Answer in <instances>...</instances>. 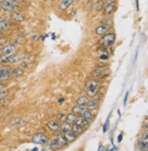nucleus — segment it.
Instances as JSON below:
<instances>
[{"label": "nucleus", "mask_w": 148, "mask_h": 151, "mask_svg": "<svg viewBox=\"0 0 148 151\" xmlns=\"http://www.w3.org/2000/svg\"><path fill=\"white\" fill-rule=\"evenodd\" d=\"M102 149H104V147H103L102 145H100L99 147H98V150H102Z\"/></svg>", "instance_id": "37998d69"}, {"label": "nucleus", "mask_w": 148, "mask_h": 151, "mask_svg": "<svg viewBox=\"0 0 148 151\" xmlns=\"http://www.w3.org/2000/svg\"><path fill=\"white\" fill-rule=\"evenodd\" d=\"M22 57L18 53H13L11 55H1L0 56V63L1 64H15L21 61Z\"/></svg>", "instance_id": "f03ea898"}, {"label": "nucleus", "mask_w": 148, "mask_h": 151, "mask_svg": "<svg viewBox=\"0 0 148 151\" xmlns=\"http://www.w3.org/2000/svg\"><path fill=\"white\" fill-rule=\"evenodd\" d=\"M49 147H50V148L53 149V150H57V149H59V148L62 147V146L60 145V143H59V141H58L57 137H54V138H53V139L51 140V141H50V144H49Z\"/></svg>", "instance_id": "dca6fc26"}, {"label": "nucleus", "mask_w": 148, "mask_h": 151, "mask_svg": "<svg viewBox=\"0 0 148 151\" xmlns=\"http://www.w3.org/2000/svg\"><path fill=\"white\" fill-rule=\"evenodd\" d=\"M16 2H18V3H24V2H26V0H16Z\"/></svg>", "instance_id": "58836bf2"}, {"label": "nucleus", "mask_w": 148, "mask_h": 151, "mask_svg": "<svg viewBox=\"0 0 148 151\" xmlns=\"http://www.w3.org/2000/svg\"><path fill=\"white\" fill-rule=\"evenodd\" d=\"M141 148L143 150H148V142L141 144Z\"/></svg>", "instance_id": "72a5a7b5"}, {"label": "nucleus", "mask_w": 148, "mask_h": 151, "mask_svg": "<svg viewBox=\"0 0 148 151\" xmlns=\"http://www.w3.org/2000/svg\"><path fill=\"white\" fill-rule=\"evenodd\" d=\"M115 38H116L115 34L110 32V33H108L107 35L102 36V37L98 40V45L100 47H110L115 42Z\"/></svg>", "instance_id": "7ed1b4c3"}, {"label": "nucleus", "mask_w": 148, "mask_h": 151, "mask_svg": "<svg viewBox=\"0 0 148 151\" xmlns=\"http://www.w3.org/2000/svg\"><path fill=\"white\" fill-rule=\"evenodd\" d=\"M77 105H79L81 106H86L88 103V99L84 96H79V98L77 99Z\"/></svg>", "instance_id": "4be33fe9"}, {"label": "nucleus", "mask_w": 148, "mask_h": 151, "mask_svg": "<svg viewBox=\"0 0 148 151\" xmlns=\"http://www.w3.org/2000/svg\"><path fill=\"white\" fill-rule=\"evenodd\" d=\"M146 142H148V129H147V131L144 134V136L142 137V139H141V144L146 143Z\"/></svg>", "instance_id": "2f4dec72"}, {"label": "nucleus", "mask_w": 148, "mask_h": 151, "mask_svg": "<svg viewBox=\"0 0 148 151\" xmlns=\"http://www.w3.org/2000/svg\"><path fill=\"white\" fill-rule=\"evenodd\" d=\"M122 139H123V135H122V134H120V135L118 136V142H119V143L122 141Z\"/></svg>", "instance_id": "4c0bfd02"}, {"label": "nucleus", "mask_w": 148, "mask_h": 151, "mask_svg": "<svg viewBox=\"0 0 148 151\" xmlns=\"http://www.w3.org/2000/svg\"><path fill=\"white\" fill-rule=\"evenodd\" d=\"M32 142L37 145H45L47 142V137L44 133H36L32 137Z\"/></svg>", "instance_id": "39448f33"}, {"label": "nucleus", "mask_w": 148, "mask_h": 151, "mask_svg": "<svg viewBox=\"0 0 148 151\" xmlns=\"http://www.w3.org/2000/svg\"><path fill=\"white\" fill-rule=\"evenodd\" d=\"M100 104V100L99 99H94V100H91V101H88L87 105L86 106L89 110H94L97 109L98 106Z\"/></svg>", "instance_id": "2eb2a0df"}, {"label": "nucleus", "mask_w": 148, "mask_h": 151, "mask_svg": "<svg viewBox=\"0 0 148 151\" xmlns=\"http://www.w3.org/2000/svg\"><path fill=\"white\" fill-rule=\"evenodd\" d=\"M136 10L139 11V0H136Z\"/></svg>", "instance_id": "e433bc0d"}, {"label": "nucleus", "mask_w": 148, "mask_h": 151, "mask_svg": "<svg viewBox=\"0 0 148 151\" xmlns=\"http://www.w3.org/2000/svg\"><path fill=\"white\" fill-rule=\"evenodd\" d=\"M8 94H9V92L7 90H0V100L6 98Z\"/></svg>", "instance_id": "c756f323"}, {"label": "nucleus", "mask_w": 148, "mask_h": 151, "mask_svg": "<svg viewBox=\"0 0 148 151\" xmlns=\"http://www.w3.org/2000/svg\"><path fill=\"white\" fill-rule=\"evenodd\" d=\"M73 2H74V0H62L57 6L58 11H60V12L66 11L68 7H70V6H72Z\"/></svg>", "instance_id": "9b49d317"}, {"label": "nucleus", "mask_w": 148, "mask_h": 151, "mask_svg": "<svg viewBox=\"0 0 148 151\" xmlns=\"http://www.w3.org/2000/svg\"><path fill=\"white\" fill-rule=\"evenodd\" d=\"M110 73H111L110 68L105 67H99L93 71V76L96 78H101L107 77V76L110 75Z\"/></svg>", "instance_id": "20e7f679"}, {"label": "nucleus", "mask_w": 148, "mask_h": 151, "mask_svg": "<svg viewBox=\"0 0 148 151\" xmlns=\"http://www.w3.org/2000/svg\"><path fill=\"white\" fill-rule=\"evenodd\" d=\"M116 0H105V2H104V5H107V4H111V3H115Z\"/></svg>", "instance_id": "c9c22d12"}, {"label": "nucleus", "mask_w": 148, "mask_h": 151, "mask_svg": "<svg viewBox=\"0 0 148 151\" xmlns=\"http://www.w3.org/2000/svg\"><path fill=\"white\" fill-rule=\"evenodd\" d=\"M10 78L9 74H5V73H0V82L2 81H6Z\"/></svg>", "instance_id": "c85d7f7f"}, {"label": "nucleus", "mask_w": 148, "mask_h": 151, "mask_svg": "<svg viewBox=\"0 0 148 151\" xmlns=\"http://www.w3.org/2000/svg\"><path fill=\"white\" fill-rule=\"evenodd\" d=\"M12 68H10L9 67L6 66L5 64L0 63V73H5V74H11Z\"/></svg>", "instance_id": "a878e982"}, {"label": "nucleus", "mask_w": 148, "mask_h": 151, "mask_svg": "<svg viewBox=\"0 0 148 151\" xmlns=\"http://www.w3.org/2000/svg\"><path fill=\"white\" fill-rule=\"evenodd\" d=\"M107 56H101V59H107Z\"/></svg>", "instance_id": "a19ab883"}, {"label": "nucleus", "mask_w": 148, "mask_h": 151, "mask_svg": "<svg viewBox=\"0 0 148 151\" xmlns=\"http://www.w3.org/2000/svg\"><path fill=\"white\" fill-rule=\"evenodd\" d=\"M64 101H65V99H64V98H63V99H60L58 102H59V103H62V102H64Z\"/></svg>", "instance_id": "79ce46f5"}, {"label": "nucleus", "mask_w": 148, "mask_h": 151, "mask_svg": "<svg viewBox=\"0 0 148 151\" xmlns=\"http://www.w3.org/2000/svg\"><path fill=\"white\" fill-rule=\"evenodd\" d=\"M0 8L6 12L17 11L18 5L16 0H0Z\"/></svg>", "instance_id": "f257e3e1"}, {"label": "nucleus", "mask_w": 148, "mask_h": 151, "mask_svg": "<svg viewBox=\"0 0 148 151\" xmlns=\"http://www.w3.org/2000/svg\"><path fill=\"white\" fill-rule=\"evenodd\" d=\"M71 130L78 136V135H80V134L83 133L84 129H83V127L82 126H80V125H78L77 123H74V124H72V129H71Z\"/></svg>", "instance_id": "aec40b11"}, {"label": "nucleus", "mask_w": 148, "mask_h": 151, "mask_svg": "<svg viewBox=\"0 0 148 151\" xmlns=\"http://www.w3.org/2000/svg\"><path fill=\"white\" fill-rule=\"evenodd\" d=\"M0 107H1V104H0Z\"/></svg>", "instance_id": "de8ad7c7"}, {"label": "nucleus", "mask_w": 148, "mask_h": 151, "mask_svg": "<svg viewBox=\"0 0 148 151\" xmlns=\"http://www.w3.org/2000/svg\"><path fill=\"white\" fill-rule=\"evenodd\" d=\"M66 114H64V113H60V114L57 115V119H58L60 122L66 121Z\"/></svg>", "instance_id": "7c9ffc66"}, {"label": "nucleus", "mask_w": 148, "mask_h": 151, "mask_svg": "<svg viewBox=\"0 0 148 151\" xmlns=\"http://www.w3.org/2000/svg\"><path fill=\"white\" fill-rule=\"evenodd\" d=\"M3 88H4V85L1 82H0V90H2Z\"/></svg>", "instance_id": "ea45409f"}, {"label": "nucleus", "mask_w": 148, "mask_h": 151, "mask_svg": "<svg viewBox=\"0 0 148 151\" xmlns=\"http://www.w3.org/2000/svg\"><path fill=\"white\" fill-rule=\"evenodd\" d=\"M80 115L83 116L84 118H86V119L88 121V123H91L94 120V116L91 113V110H89L87 106H83V109H82V111H81Z\"/></svg>", "instance_id": "9d476101"}, {"label": "nucleus", "mask_w": 148, "mask_h": 151, "mask_svg": "<svg viewBox=\"0 0 148 151\" xmlns=\"http://www.w3.org/2000/svg\"><path fill=\"white\" fill-rule=\"evenodd\" d=\"M108 127H109V117H107V121H105V123L104 124V127H103V131H104V133H105V132L107 131Z\"/></svg>", "instance_id": "473e14b6"}, {"label": "nucleus", "mask_w": 148, "mask_h": 151, "mask_svg": "<svg viewBox=\"0 0 148 151\" xmlns=\"http://www.w3.org/2000/svg\"><path fill=\"white\" fill-rule=\"evenodd\" d=\"M116 9V4L115 3H111V4H107L104 6V16L109 17L111 15H113V13L115 11Z\"/></svg>", "instance_id": "6e6552de"}, {"label": "nucleus", "mask_w": 148, "mask_h": 151, "mask_svg": "<svg viewBox=\"0 0 148 151\" xmlns=\"http://www.w3.org/2000/svg\"><path fill=\"white\" fill-rule=\"evenodd\" d=\"M127 98H128V92H126L125 96H124V106H126V102H127Z\"/></svg>", "instance_id": "f704fd0d"}, {"label": "nucleus", "mask_w": 148, "mask_h": 151, "mask_svg": "<svg viewBox=\"0 0 148 151\" xmlns=\"http://www.w3.org/2000/svg\"><path fill=\"white\" fill-rule=\"evenodd\" d=\"M24 74V70L21 69L19 68H16L14 69H12L11 71V74H10V76H12V77L14 78H18V77H21Z\"/></svg>", "instance_id": "412c9836"}, {"label": "nucleus", "mask_w": 148, "mask_h": 151, "mask_svg": "<svg viewBox=\"0 0 148 151\" xmlns=\"http://www.w3.org/2000/svg\"><path fill=\"white\" fill-rule=\"evenodd\" d=\"M82 109H83V106H81L79 105H77V106H74L72 107V111L74 113H76V114H80L81 111H82Z\"/></svg>", "instance_id": "cd10ccee"}, {"label": "nucleus", "mask_w": 148, "mask_h": 151, "mask_svg": "<svg viewBox=\"0 0 148 151\" xmlns=\"http://www.w3.org/2000/svg\"><path fill=\"white\" fill-rule=\"evenodd\" d=\"M0 45H1V41H0Z\"/></svg>", "instance_id": "49530a36"}, {"label": "nucleus", "mask_w": 148, "mask_h": 151, "mask_svg": "<svg viewBox=\"0 0 148 151\" xmlns=\"http://www.w3.org/2000/svg\"><path fill=\"white\" fill-rule=\"evenodd\" d=\"M56 137H57L58 141H59V143H60V145H61L62 147H65V146H66V145H67L68 141H67V139L66 138V137H65L64 133L61 134V135H58Z\"/></svg>", "instance_id": "b1692460"}, {"label": "nucleus", "mask_w": 148, "mask_h": 151, "mask_svg": "<svg viewBox=\"0 0 148 151\" xmlns=\"http://www.w3.org/2000/svg\"><path fill=\"white\" fill-rule=\"evenodd\" d=\"M14 22L13 21H9V20H0V31H4L10 29L13 27Z\"/></svg>", "instance_id": "ddd939ff"}, {"label": "nucleus", "mask_w": 148, "mask_h": 151, "mask_svg": "<svg viewBox=\"0 0 148 151\" xmlns=\"http://www.w3.org/2000/svg\"><path fill=\"white\" fill-rule=\"evenodd\" d=\"M101 25H104V26H107V27H113V20L112 19H102L101 21Z\"/></svg>", "instance_id": "bb28decb"}, {"label": "nucleus", "mask_w": 148, "mask_h": 151, "mask_svg": "<svg viewBox=\"0 0 148 151\" xmlns=\"http://www.w3.org/2000/svg\"><path fill=\"white\" fill-rule=\"evenodd\" d=\"M47 127L52 132H57L60 130V125L57 122L53 121V120H51L47 123Z\"/></svg>", "instance_id": "4468645a"}, {"label": "nucleus", "mask_w": 148, "mask_h": 151, "mask_svg": "<svg viewBox=\"0 0 148 151\" xmlns=\"http://www.w3.org/2000/svg\"><path fill=\"white\" fill-rule=\"evenodd\" d=\"M99 92V88H90V89H87V95L89 98H94V96H96Z\"/></svg>", "instance_id": "393cba45"}, {"label": "nucleus", "mask_w": 148, "mask_h": 151, "mask_svg": "<svg viewBox=\"0 0 148 151\" xmlns=\"http://www.w3.org/2000/svg\"><path fill=\"white\" fill-rule=\"evenodd\" d=\"M64 135H65V137H66V138L67 139V141H68V142H73V141H75V140L77 139V135L76 133H74L72 130L64 133Z\"/></svg>", "instance_id": "a211bd4d"}, {"label": "nucleus", "mask_w": 148, "mask_h": 151, "mask_svg": "<svg viewBox=\"0 0 148 151\" xmlns=\"http://www.w3.org/2000/svg\"><path fill=\"white\" fill-rule=\"evenodd\" d=\"M110 31H111V27L104 26V25H100L96 28V34L97 36L102 37V36H104V35L110 33Z\"/></svg>", "instance_id": "1a4fd4ad"}, {"label": "nucleus", "mask_w": 148, "mask_h": 151, "mask_svg": "<svg viewBox=\"0 0 148 151\" xmlns=\"http://www.w3.org/2000/svg\"><path fill=\"white\" fill-rule=\"evenodd\" d=\"M71 129H72V125L66 121H63L62 124L60 125V131L62 133H66L67 131H70Z\"/></svg>", "instance_id": "6ab92c4d"}, {"label": "nucleus", "mask_w": 148, "mask_h": 151, "mask_svg": "<svg viewBox=\"0 0 148 151\" xmlns=\"http://www.w3.org/2000/svg\"><path fill=\"white\" fill-rule=\"evenodd\" d=\"M100 85H101V82L97 79H88L84 83V88L87 89H90V88H98Z\"/></svg>", "instance_id": "f8f14e48"}, {"label": "nucleus", "mask_w": 148, "mask_h": 151, "mask_svg": "<svg viewBox=\"0 0 148 151\" xmlns=\"http://www.w3.org/2000/svg\"><path fill=\"white\" fill-rule=\"evenodd\" d=\"M26 17L23 14H21L17 11H15V12H12L11 13V20L13 21L14 23H16V24H20V23H23L25 21Z\"/></svg>", "instance_id": "0eeeda50"}, {"label": "nucleus", "mask_w": 148, "mask_h": 151, "mask_svg": "<svg viewBox=\"0 0 148 151\" xmlns=\"http://www.w3.org/2000/svg\"><path fill=\"white\" fill-rule=\"evenodd\" d=\"M77 117V114L74 113V112L69 113V114H67L66 116V122H67V123H69V124L72 125V124H74V123L76 122Z\"/></svg>", "instance_id": "f3484780"}, {"label": "nucleus", "mask_w": 148, "mask_h": 151, "mask_svg": "<svg viewBox=\"0 0 148 151\" xmlns=\"http://www.w3.org/2000/svg\"><path fill=\"white\" fill-rule=\"evenodd\" d=\"M16 48H17L16 44H14V43H12V44H8V45L5 46L4 47H2L1 54L2 55H11V54L15 53Z\"/></svg>", "instance_id": "423d86ee"}, {"label": "nucleus", "mask_w": 148, "mask_h": 151, "mask_svg": "<svg viewBox=\"0 0 148 151\" xmlns=\"http://www.w3.org/2000/svg\"><path fill=\"white\" fill-rule=\"evenodd\" d=\"M2 37V31H0V37Z\"/></svg>", "instance_id": "a18cd8bd"}, {"label": "nucleus", "mask_w": 148, "mask_h": 151, "mask_svg": "<svg viewBox=\"0 0 148 151\" xmlns=\"http://www.w3.org/2000/svg\"><path fill=\"white\" fill-rule=\"evenodd\" d=\"M144 127H145L146 129H148V121L145 123V125H144Z\"/></svg>", "instance_id": "c03bdc74"}, {"label": "nucleus", "mask_w": 148, "mask_h": 151, "mask_svg": "<svg viewBox=\"0 0 148 151\" xmlns=\"http://www.w3.org/2000/svg\"><path fill=\"white\" fill-rule=\"evenodd\" d=\"M75 123H77V124H78V125H80V126H82V127H86V126L88 125V121H87L83 116H77Z\"/></svg>", "instance_id": "5701e85b"}]
</instances>
